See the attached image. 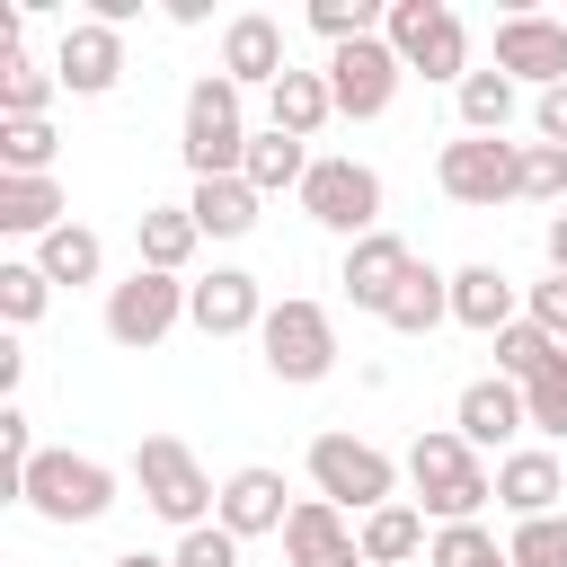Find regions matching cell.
Instances as JSON below:
<instances>
[{
    "label": "cell",
    "instance_id": "cell-1",
    "mask_svg": "<svg viewBox=\"0 0 567 567\" xmlns=\"http://www.w3.org/2000/svg\"><path fill=\"white\" fill-rule=\"evenodd\" d=\"M408 487H416V514H434V523H478L487 496H496V470L443 425V434H416V443H408Z\"/></svg>",
    "mask_w": 567,
    "mask_h": 567
},
{
    "label": "cell",
    "instance_id": "cell-2",
    "mask_svg": "<svg viewBox=\"0 0 567 567\" xmlns=\"http://www.w3.org/2000/svg\"><path fill=\"white\" fill-rule=\"evenodd\" d=\"M248 142H257V133H248V89L221 80V71H204V80L186 89V142H177L186 168H195V177H239V168H248Z\"/></svg>",
    "mask_w": 567,
    "mask_h": 567
},
{
    "label": "cell",
    "instance_id": "cell-3",
    "mask_svg": "<svg viewBox=\"0 0 567 567\" xmlns=\"http://www.w3.org/2000/svg\"><path fill=\"white\" fill-rule=\"evenodd\" d=\"M133 487H142V505H151L159 523H177V532H204V523L221 514V487L204 478V461H195L177 434H142V443H133Z\"/></svg>",
    "mask_w": 567,
    "mask_h": 567
},
{
    "label": "cell",
    "instance_id": "cell-4",
    "mask_svg": "<svg viewBox=\"0 0 567 567\" xmlns=\"http://www.w3.org/2000/svg\"><path fill=\"white\" fill-rule=\"evenodd\" d=\"M310 487L337 505V514H381V505H399V461L381 452V443H363V434H310Z\"/></svg>",
    "mask_w": 567,
    "mask_h": 567
},
{
    "label": "cell",
    "instance_id": "cell-5",
    "mask_svg": "<svg viewBox=\"0 0 567 567\" xmlns=\"http://www.w3.org/2000/svg\"><path fill=\"white\" fill-rule=\"evenodd\" d=\"M18 505L27 514H44V523H97L106 505H115V470L106 461H89V452H35L27 461V478H18Z\"/></svg>",
    "mask_w": 567,
    "mask_h": 567
},
{
    "label": "cell",
    "instance_id": "cell-6",
    "mask_svg": "<svg viewBox=\"0 0 567 567\" xmlns=\"http://www.w3.org/2000/svg\"><path fill=\"white\" fill-rule=\"evenodd\" d=\"M390 53L416 71V80H470V27H461V9L452 0H390Z\"/></svg>",
    "mask_w": 567,
    "mask_h": 567
},
{
    "label": "cell",
    "instance_id": "cell-7",
    "mask_svg": "<svg viewBox=\"0 0 567 567\" xmlns=\"http://www.w3.org/2000/svg\"><path fill=\"white\" fill-rule=\"evenodd\" d=\"M434 186H443L452 204H470V213H496V204L523 195V142H505V133H461V142L434 151Z\"/></svg>",
    "mask_w": 567,
    "mask_h": 567
},
{
    "label": "cell",
    "instance_id": "cell-8",
    "mask_svg": "<svg viewBox=\"0 0 567 567\" xmlns=\"http://www.w3.org/2000/svg\"><path fill=\"white\" fill-rule=\"evenodd\" d=\"M257 346H266V372L292 381V390H310V381L337 372V319H328V301H301V292H284V301L266 310Z\"/></svg>",
    "mask_w": 567,
    "mask_h": 567
},
{
    "label": "cell",
    "instance_id": "cell-9",
    "mask_svg": "<svg viewBox=\"0 0 567 567\" xmlns=\"http://www.w3.org/2000/svg\"><path fill=\"white\" fill-rule=\"evenodd\" d=\"M301 213H310L319 230H337L346 248L372 239V230H381V168H363V159H319V168L301 177Z\"/></svg>",
    "mask_w": 567,
    "mask_h": 567
},
{
    "label": "cell",
    "instance_id": "cell-10",
    "mask_svg": "<svg viewBox=\"0 0 567 567\" xmlns=\"http://www.w3.org/2000/svg\"><path fill=\"white\" fill-rule=\"evenodd\" d=\"M186 319V275H159V266H133L124 284H106V337L124 354H151L168 328Z\"/></svg>",
    "mask_w": 567,
    "mask_h": 567
},
{
    "label": "cell",
    "instance_id": "cell-11",
    "mask_svg": "<svg viewBox=\"0 0 567 567\" xmlns=\"http://www.w3.org/2000/svg\"><path fill=\"white\" fill-rule=\"evenodd\" d=\"M399 80H408V62L390 53V35H363V44H337V53H328V97H337V115H354V124L390 115Z\"/></svg>",
    "mask_w": 567,
    "mask_h": 567
},
{
    "label": "cell",
    "instance_id": "cell-12",
    "mask_svg": "<svg viewBox=\"0 0 567 567\" xmlns=\"http://www.w3.org/2000/svg\"><path fill=\"white\" fill-rule=\"evenodd\" d=\"M496 71L523 89H558L567 80V18H540V9H505L496 18Z\"/></svg>",
    "mask_w": 567,
    "mask_h": 567
},
{
    "label": "cell",
    "instance_id": "cell-13",
    "mask_svg": "<svg viewBox=\"0 0 567 567\" xmlns=\"http://www.w3.org/2000/svg\"><path fill=\"white\" fill-rule=\"evenodd\" d=\"M53 80H62L71 97H106V89L124 80V27H106V18H71L62 44H53Z\"/></svg>",
    "mask_w": 567,
    "mask_h": 567
},
{
    "label": "cell",
    "instance_id": "cell-14",
    "mask_svg": "<svg viewBox=\"0 0 567 567\" xmlns=\"http://www.w3.org/2000/svg\"><path fill=\"white\" fill-rule=\"evenodd\" d=\"M266 292H257V275L248 266H213V275H195L186 284V319L204 328V337H248V328H266Z\"/></svg>",
    "mask_w": 567,
    "mask_h": 567
},
{
    "label": "cell",
    "instance_id": "cell-15",
    "mask_svg": "<svg viewBox=\"0 0 567 567\" xmlns=\"http://www.w3.org/2000/svg\"><path fill=\"white\" fill-rule=\"evenodd\" d=\"M408 266H416V248H408L399 230H372V239H354V248H346V266H337V284H346V301H354V310H372V319H381V310L399 301V284H408Z\"/></svg>",
    "mask_w": 567,
    "mask_h": 567
},
{
    "label": "cell",
    "instance_id": "cell-16",
    "mask_svg": "<svg viewBox=\"0 0 567 567\" xmlns=\"http://www.w3.org/2000/svg\"><path fill=\"white\" fill-rule=\"evenodd\" d=\"M532 416H523V381H505V372H478L461 399H452V434L470 443V452H496V443H514Z\"/></svg>",
    "mask_w": 567,
    "mask_h": 567
},
{
    "label": "cell",
    "instance_id": "cell-17",
    "mask_svg": "<svg viewBox=\"0 0 567 567\" xmlns=\"http://www.w3.org/2000/svg\"><path fill=\"white\" fill-rule=\"evenodd\" d=\"M284 71H292L284 27H275L266 9H239V18L221 27V80H239V89H275Z\"/></svg>",
    "mask_w": 567,
    "mask_h": 567
},
{
    "label": "cell",
    "instance_id": "cell-18",
    "mask_svg": "<svg viewBox=\"0 0 567 567\" xmlns=\"http://www.w3.org/2000/svg\"><path fill=\"white\" fill-rule=\"evenodd\" d=\"M558 496H567V470H558V452H549V443H523V452H505V461H496V505H505L514 523L558 514Z\"/></svg>",
    "mask_w": 567,
    "mask_h": 567
},
{
    "label": "cell",
    "instance_id": "cell-19",
    "mask_svg": "<svg viewBox=\"0 0 567 567\" xmlns=\"http://www.w3.org/2000/svg\"><path fill=\"white\" fill-rule=\"evenodd\" d=\"M230 540H257V532H284L292 523V505H284V470H266V461H248V470H230L221 478V514H213Z\"/></svg>",
    "mask_w": 567,
    "mask_h": 567
},
{
    "label": "cell",
    "instance_id": "cell-20",
    "mask_svg": "<svg viewBox=\"0 0 567 567\" xmlns=\"http://www.w3.org/2000/svg\"><path fill=\"white\" fill-rule=\"evenodd\" d=\"M284 558L292 567H363V540H354V523L328 496H301L292 523H284Z\"/></svg>",
    "mask_w": 567,
    "mask_h": 567
},
{
    "label": "cell",
    "instance_id": "cell-21",
    "mask_svg": "<svg viewBox=\"0 0 567 567\" xmlns=\"http://www.w3.org/2000/svg\"><path fill=\"white\" fill-rule=\"evenodd\" d=\"M452 319H461V328H478V337H505V328L523 319L514 275H505V266H487V257H478V266H461V275H452Z\"/></svg>",
    "mask_w": 567,
    "mask_h": 567
},
{
    "label": "cell",
    "instance_id": "cell-22",
    "mask_svg": "<svg viewBox=\"0 0 567 567\" xmlns=\"http://www.w3.org/2000/svg\"><path fill=\"white\" fill-rule=\"evenodd\" d=\"M257 186L248 177H195V195H186V213H195V230L204 239H248L257 230Z\"/></svg>",
    "mask_w": 567,
    "mask_h": 567
},
{
    "label": "cell",
    "instance_id": "cell-23",
    "mask_svg": "<svg viewBox=\"0 0 567 567\" xmlns=\"http://www.w3.org/2000/svg\"><path fill=\"white\" fill-rule=\"evenodd\" d=\"M195 239H204V230H195V213H186V204H142V213H133V248H142L133 266H159V275H186V257H195Z\"/></svg>",
    "mask_w": 567,
    "mask_h": 567
},
{
    "label": "cell",
    "instance_id": "cell-24",
    "mask_svg": "<svg viewBox=\"0 0 567 567\" xmlns=\"http://www.w3.org/2000/svg\"><path fill=\"white\" fill-rule=\"evenodd\" d=\"M328 115H337V97H328V71H284V80L266 89V124H275V133H292V142H310Z\"/></svg>",
    "mask_w": 567,
    "mask_h": 567
},
{
    "label": "cell",
    "instance_id": "cell-25",
    "mask_svg": "<svg viewBox=\"0 0 567 567\" xmlns=\"http://www.w3.org/2000/svg\"><path fill=\"white\" fill-rule=\"evenodd\" d=\"M62 221H71V204H62L53 177H0V230H18V239H53Z\"/></svg>",
    "mask_w": 567,
    "mask_h": 567
},
{
    "label": "cell",
    "instance_id": "cell-26",
    "mask_svg": "<svg viewBox=\"0 0 567 567\" xmlns=\"http://www.w3.org/2000/svg\"><path fill=\"white\" fill-rule=\"evenodd\" d=\"M354 540H363V567H399V558H416L434 532H425V514H416V496H399V505H381V514H363L354 523Z\"/></svg>",
    "mask_w": 567,
    "mask_h": 567
},
{
    "label": "cell",
    "instance_id": "cell-27",
    "mask_svg": "<svg viewBox=\"0 0 567 567\" xmlns=\"http://www.w3.org/2000/svg\"><path fill=\"white\" fill-rule=\"evenodd\" d=\"M399 337H434L443 319H452V275H434V266H408V284H399V301L381 310Z\"/></svg>",
    "mask_w": 567,
    "mask_h": 567
},
{
    "label": "cell",
    "instance_id": "cell-28",
    "mask_svg": "<svg viewBox=\"0 0 567 567\" xmlns=\"http://www.w3.org/2000/svg\"><path fill=\"white\" fill-rule=\"evenodd\" d=\"M310 168H319V159H310V151L292 142V133H275V124H266V133L248 142V168H239V177H248L257 195H284V186L301 195V177H310Z\"/></svg>",
    "mask_w": 567,
    "mask_h": 567
},
{
    "label": "cell",
    "instance_id": "cell-29",
    "mask_svg": "<svg viewBox=\"0 0 567 567\" xmlns=\"http://www.w3.org/2000/svg\"><path fill=\"white\" fill-rule=\"evenodd\" d=\"M35 266H44L53 284H97V275H106V239H97L89 221H62L53 239H35Z\"/></svg>",
    "mask_w": 567,
    "mask_h": 567
},
{
    "label": "cell",
    "instance_id": "cell-30",
    "mask_svg": "<svg viewBox=\"0 0 567 567\" xmlns=\"http://www.w3.org/2000/svg\"><path fill=\"white\" fill-rule=\"evenodd\" d=\"M452 97H461V133H505V124H514V106H523V89H514L496 62H487V71H470Z\"/></svg>",
    "mask_w": 567,
    "mask_h": 567
},
{
    "label": "cell",
    "instance_id": "cell-31",
    "mask_svg": "<svg viewBox=\"0 0 567 567\" xmlns=\"http://www.w3.org/2000/svg\"><path fill=\"white\" fill-rule=\"evenodd\" d=\"M62 97V80H53V62H35V53H18V62H0V124H27V115H44Z\"/></svg>",
    "mask_w": 567,
    "mask_h": 567
},
{
    "label": "cell",
    "instance_id": "cell-32",
    "mask_svg": "<svg viewBox=\"0 0 567 567\" xmlns=\"http://www.w3.org/2000/svg\"><path fill=\"white\" fill-rule=\"evenodd\" d=\"M425 567H514V558H505V540H496L487 523H434Z\"/></svg>",
    "mask_w": 567,
    "mask_h": 567
},
{
    "label": "cell",
    "instance_id": "cell-33",
    "mask_svg": "<svg viewBox=\"0 0 567 567\" xmlns=\"http://www.w3.org/2000/svg\"><path fill=\"white\" fill-rule=\"evenodd\" d=\"M549 363H567V346H558L549 328H532V319H514V328L496 337V372H505V381H540Z\"/></svg>",
    "mask_w": 567,
    "mask_h": 567
},
{
    "label": "cell",
    "instance_id": "cell-34",
    "mask_svg": "<svg viewBox=\"0 0 567 567\" xmlns=\"http://www.w3.org/2000/svg\"><path fill=\"white\" fill-rule=\"evenodd\" d=\"M53 124L27 115V124H0V177H53Z\"/></svg>",
    "mask_w": 567,
    "mask_h": 567
},
{
    "label": "cell",
    "instance_id": "cell-35",
    "mask_svg": "<svg viewBox=\"0 0 567 567\" xmlns=\"http://www.w3.org/2000/svg\"><path fill=\"white\" fill-rule=\"evenodd\" d=\"M44 301H53V275H44L35 257H9V266H0V319H9V328H35Z\"/></svg>",
    "mask_w": 567,
    "mask_h": 567
},
{
    "label": "cell",
    "instance_id": "cell-36",
    "mask_svg": "<svg viewBox=\"0 0 567 567\" xmlns=\"http://www.w3.org/2000/svg\"><path fill=\"white\" fill-rule=\"evenodd\" d=\"M523 416L540 443H567V363H549L540 381H523Z\"/></svg>",
    "mask_w": 567,
    "mask_h": 567
},
{
    "label": "cell",
    "instance_id": "cell-37",
    "mask_svg": "<svg viewBox=\"0 0 567 567\" xmlns=\"http://www.w3.org/2000/svg\"><path fill=\"white\" fill-rule=\"evenodd\" d=\"M505 558H514V567H567V514H540V523H514V540H505Z\"/></svg>",
    "mask_w": 567,
    "mask_h": 567
},
{
    "label": "cell",
    "instance_id": "cell-38",
    "mask_svg": "<svg viewBox=\"0 0 567 567\" xmlns=\"http://www.w3.org/2000/svg\"><path fill=\"white\" fill-rule=\"evenodd\" d=\"M35 452H44V443H35V416L9 399V408H0V487H9V496H18V478H27Z\"/></svg>",
    "mask_w": 567,
    "mask_h": 567
},
{
    "label": "cell",
    "instance_id": "cell-39",
    "mask_svg": "<svg viewBox=\"0 0 567 567\" xmlns=\"http://www.w3.org/2000/svg\"><path fill=\"white\" fill-rule=\"evenodd\" d=\"M523 195L532 204H567V151L558 142H523Z\"/></svg>",
    "mask_w": 567,
    "mask_h": 567
},
{
    "label": "cell",
    "instance_id": "cell-40",
    "mask_svg": "<svg viewBox=\"0 0 567 567\" xmlns=\"http://www.w3.org/2000/svg\"><path fill=\"white\" fill-rule=\"evenodd\" d=\"M168 558H177V567H239V540H230L221 523H204V532H177Z\"/></svg>",
    "mask_w": 567,
    "mask_h": 567
},
{
    "label": "cell",
    "instance_id": "cell-41",
    "mask_svg": "<svg viewBox=\"0 0 567 567\" xmlns=\"http://www.w3.org/2000/svg\"><path fill=\"white\" fill-rule=\"evenodd\" d=\"M523 319H532V328H549V337L567 346V275H549V284H532V292H523Z\"/></svg>",
    "mask_w": 567,
    "mask_h": 567
},
{
    "label": "cell",
    "instance_id": "cell-42",
    "mask_svg": "<svg viewBox=\"0 0 567 567\" xmlns=\"http://www.w3.org/2000/svg\"><path fill=\"white\" fill-rule=\"evenodd\" d=\"M532 133H540V142H558V151H567V80H558V89H540V97H532Z\"/></svg>",
    "mask_w": 567,
    "mask_h": 567
},
{
    "label": "cell",
    "instance_id": "cell-43",
    "mask_svg": "<svg viewBox=\"0 0 567 567\" xmlns=\"http://www.w3.org/2000/svg\"><path fill=\"white\" fill-rule=\"evenodd\" d=\"M18 372H27V346H18V337H0V408L18 399Z\"/></svg>",
    "mask_w": 567,
    "mask_h": 567
},
{
    "label": "cell",
    "instance_id": "cell-44",
    "mask_svg": "<svg viewBox=\"0 0 567 567\" xmlns=\"http://www.w3.org/2000/svg\"><path fill=\"white\" fill-rule=\"evenodd\" d=\"M540 248H549V275H567V213H549V230H540Z\"/></svg>",
    "mask_w": 567,
    "mask_h": 567
},
{
    "label": "cell",
    "instance_id": "cell-45",
    "mask_svg": "<svg viewBox=\"0 0 567 567\" xmlns=\"http://www.w3.org/2000/svg\"><path fill=\"white\" fill-rule=\"evenodd\" d=\"M115 567H177V558H151V549H124Z\"/></svg>",
    "mask_w": 567,
    "mask_h": 567
}]
</instances>
